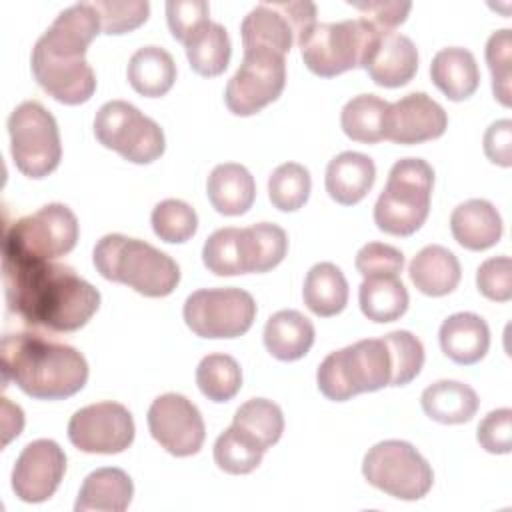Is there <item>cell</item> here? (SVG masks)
Returning a JSON list of instances; mask_svg holds the SVG:
<instances>
[{
    "label": "cell",
    "instance_id": "obj_4",
    "mask_svg": "<svg viewBox=\"0 0 512 512\" xmlns=\"http://www.w3.org/2000/svg\"><path fill=\"white\" fill-rule=\"evenodd\" d=\"M92 260L102 278L126 284L150 298L172 294L180 282V268L166 252L124 234L102 236Z\"/></svg>",
    "mask_w": 512,
    "mask_h": 512
},
{
    "label": "cell",
    "instance_id": "obj_26",
    "mask_svg": "<svg viewBox=\"0 0 512 512\" xmlns=\"http://www.w3.org/2000/svg\"><path fill=\"white\" fill-rule=\"evenodd\" d=\"M314 344V324L298 310H278L266 320L264 346L282 360L292 362L308 354Z\"/></svg>",
    "mask_w": 512,
    "mask_h": 512
},
{
    "label": "cell",
    "instance_id": "obj_22",
    "mask_svg": "<svg viewBox=\"0 0 512 512\" xmlns=\"http://www.w3.org/2000/svg\"><path fill=\"white\" fill-rule=\"evenodd\" d=\"M454 240L468 250H486L502 236V218L492 202L470 198L458 204L450 216Z\"/></svg>",
    "mask_w": 512,
    "mask_h": 512
},
{
    "label": "cell",
    "instance_id": "obj_3",
    "mask_svg": "<svg viewBox=\"0 0 512 512\" xmlns=\"http://www.w3.org/2000/svg\"><path fill=\"white\" fill-rule=\"evenodd\" d=\"M0 356L4 384L14 382L38 400L74 396L88 380V362L82 352L38 332L6 334Z\"/></svg>",
    "mask_w": 512,
    "mask_h": 512
},
{
    "label": "cell",
    "instance_id": "obj_19",
    "mask_svg": "<svg viewBox=\"0 0 512 512\" xmlns=\"http://www.w3.org/2000/svg\"><path fill=\"white\" fill-rule=\"evenodd\" d=\"M364 70L378 86H404L418 70V50L408 36L394 30H384L372 48Z\"/></svg>",
    "mask_w": 512,
    "mask_h": 512
},
{
    "label": "cell",
    "instance_id": "obj_27",
    "mask_svg": "<svg viewBox=\"0 0 512 512\" xmlns=\"http://www.w3.org/2000/svg\"><path fill=\"white\" fill-rule=\"evenodd\" d=\"M408 274L412 284L426 296L450 294L460 282V262L440 244L424 246L410 262Z\"/></svg>",
    "mask_w": 512,
    "mask_h": 512
},
{
    "label": "cell",
    "instance_id": "obj_8",
    "mask_svg": "<svg viewBox=\"0 0 512 512\" xmlns=\"http://www.w3.org/2000/svg\"><path fill=\"white\" fill-rule=\"evenodd\" d=\"M78 240L76 214L60 202L18 218L6 228L2 256L16 260H54L68 254Z\"/></svg>",
    "mask_w": 512,
    "mask_h": 512
},
{
    "label": "cell",
    "instance_id": "obj_29",
    "mask_svg": "<svg viewBox=\"0 0 512 512\" xmlns=\"http://www.w3.org/2000/svg\"><path fill=\"white\" fill-rule=\"evenodd\" d=\"M130 86L148 98L164 96L176 80V64L168 50L160 46H142L128 60Z\"/></svg>",
    "mask_w": 512,
    "mask_h": 512
},
{
    "label": "cell",
    "instance_id": "obj_16",
    "mask_svg": "<svg viewBox=\"0 0 512 512\" xmlns=\"http://www.w3.org/2000/svg\"><path fill=\"white\" fill-rule=\"evenodd\" d=\"M148 430L152 438L172 456L196 454L206 438L200 410L182 394L166 392L148 408Z\"/></svg>",
    "mask_w": 512,
    "mask_h": 512
},
{
    "label": "cell",
    "instance_id": "obj_36",
    "mask_svg": "<svg viewBox=\"0 0 512 512\" xmlns=\"http://www.w3.org/2000/svg\"><path fill=\"white\" fill-rule=\"evenodd\" d=\"M196 384L208 400L228 402L242 386L240 364L230 354H208L196 368Z\"/></svg>",
    "mask_w": 512,
    "mask_h": 512
},
{
    "label": "cell",
    "instance_id": "obj_44",
    "mask_svg": "<svg viewBox=\"0 0 512 512\" xmlns=\"http://www.w3.org/2000/svg\"><path fill=\"white\" fill-rule=\"evenodd\" d=\"M356 270L364 278H388L398 276L404 268V254L384 242H368L356 254Z\"/></svg>",
    "mask_w": 512,
    "mask_h": 512
},
{
    "label": "cell",
    "instance_id": "obj_6",
    "mask_svg": "<svg viewBox=\"0 0 512 512\" xmlns=\"http://www.w3.org/2000/svg\"><path fill=\"white\" fill-rule=\"evenodd\" d=\"M382 32L364 18L316 22L298 40V48L310 72L332 78L352 68H364Z\"/></svg>",
    "mask_w": 512,
    "mask_h": 512
},
{
    "label": "cell",
    "instance_id": "obj_24",
    "mask_svg": "<svg viewBox=\"0 0 512 512\" xmlns=\"http://www.w3.org/2000/svg\"><path fill=\"white\" fill-rule=\"evenodd\" d=\"M206 194L218 214L240 216L254 202L256 182L246 166L224 162L212 168L206 180Z\"/></svg>",
    "mask_w": 512,
    "mask_h": 512
},
{
    "label": "cell",
    "instance_id": "obj_47",
    "mask_svg": "<svg viewBox=\"0 0 512 512\" xmlns=\"http://www.w3.org/2000/svg\"><path fill=\"white\" fill-rule=\"evenodd\" d=\"M478 444L492 454H508L512 450V410L498 408L488 412L478 424Z\"/></svg>",
    "mask_w": 512,
    "mask_h": 512
},
{
    "label": "cell",
    "instance_id": "obj_15",
    "mask_svg": "<svg viewBox=\"0 0 512 512\" xmlns=\"http://www.w3.org/2000/svg\"><path fill=\"white\" fill-rule=\"evenodd\" d=\"M134 418L120 402H96L76 410L68 422L70 442L88 454H118L134 442Z\"/></svg>",
    "mask_w": 512,
    "mask_h": 512
},
{
    "label": "cell",
    "instance_id": "obj_46",
    "mask_svg": "<svg viewBox=\"0 0 512 512\" xmlns=\"http://www.w3.org/2000/svg\"><path fill=\"white\" fill-rule=\"evenodd\" d=\"M210 6L204 0H168L166 20L172 36L178 42H186L204 22H208Z\"/></svg>",
    "mask_w": 512,
    "mask_h": 512
},
{
    "label": "cell",
    "instance_id": "obj_11",
    "mask_svg": "<svg viewBox=\"0 0 512 512\" xmlns=\"http://www.w3.org/2000/svg\"><path fill=\"white\" fill-rule=\"evenodd\" d=\"M94 136L104 148L118 152L134 164H150L166 148L162 128L124 100H110L98 108Z\"/></svg>",
    "mask_w": 512,
    "mask_h": 512
},
{
    "label": "cell",
    "instance_id": "obj_9",
    "mask_svg": "<svg viewBox=\"0 0 512 512\" xmlns=\"http://www.w3.org/2000/svg\"><path fill=\"white\" fill-rule=\"evenodd\" d=\"M10 152L16 168L28 178H44L62 158L60 132L54 116L36 100L18 104L8 116Z\"/></svg>",
    "mask_w": 512,
    "mask_h": 512
},
{
    "label": "cell",
    "instance_id": "obj_31",
    "mask_svg": "<svg viewBox=\"0 0 512 512\" xmlns=\"http://www.w3.org/2000/svg\"><path fill=\"white\" fill-rule=\"evenodd\" d=\"M186 56L192 70L200 76H218L228 68L232 44L228 32L218 22H204L186 42Z\"/></svg>",
    "mask_w": 512,
    "mask_h": 512
},
{
    "label": "cell",
    "instance_id": "obj_34",
    "mask_svg": "<svg viewBox=\"0 0 512 512\" xmlns=\"http://www.w3.org/2000/svg\"><path fill=\"white\" fill-rule=\"evenodd\" d=\"M244 258L248 272H266L278 266L288 250L286 232L272 222H258L242 228Z\"/></svg>",
    "mask_w": 512,
    "mask_h": 512
},
{
    "label": "cell",
    "instance_id": "obj_39",
    "mask_svg": "<svg viewBox=\"0 0 512 512\" xmlns=\"http://www.w3.org/2000/svg\"><path fill=\"white\" fill-rule=\"evenodd\" d=\"M310 172L298 162L280 164L268 178V198L274 208L294 212L302 208L310 196Z\"/></svg>",
    "mask_w": 512,
    "mask_h": 512
},
{
    "label": "cell",
    "instance_id": "obj_43",
    "mask_svg": "<svg viewBox=\"0 0 512 512\" xmlns=\"http://www.w3.org/2000/svg\"><path fill=\"white\" fill-rule=\"evenodd\" d=\"M98 12L100 28L104 34H124L146 22L150 4L146 0H98L92 2Z\"/></svg>",
    "mask_w": 512,
    "mask_h": 512
},
{
    "label": "cell",
    "instance_id": "obj_49",
    "mask_svg": "<svg viewBox=\"0 0 512 512\" xmlns=\"http://www.w3.org/2000/svg\"><path fill=\"white\" fill-rule=\"evenodd\" d=\"M484 154L504 168L512 166V120L502 118L488 126L484 134Z\"/></svg>",
    "mask_w": 512,
    "mask_h": 512
},
{
    "label": "cell",
    "instance_id": "obj_32",
    "mask_svg": "<svg viewBox=\"0 0 512 512\" xmlns=\"http://www.w3.org/2000/svg\"><path fill=\"white\" fill-rule=\"evenodd\" d=\"M390 102L376 94H358L350 98L340 112V126L350 140L374 144L384 140Z\"/></svg>",
    "mask_w": 512,
    "mask_h": 512
},
{
    "label": "cell",
    "instance_id": "obj_33",
    "mask_svg": "<svg viewBox=\"0 0 512 512\" xmlns=\"http://www.w3.org/2000/svg\"><path fill=\"white\" fill-rule=\"evenodd\" d=\"M362 314L372 322H394L408 310V290L398 276L364 278L358 288Z\"/></svg>",
    "mask_w": 512,
    "mask_h": 512
},
{
    "label": "cell",
    "instance_id": "obj_38",
    "mask_svg": "<svg viewBox=\"0 0 512 512\" xmlns=\"http://www.w3.org/2000/svg\"><path fill=\"white\" fill-rule=\"evenodd\" d=\"M264 448L234 424L226 428L214 442V462L228 474H248L262 462Z\"/></svg>",
    "mask_w": 512,
    "mask_h": 512
},
{
    "label": "cell",
    "instance_id": "obj_42",
    "mask_svg": "<svg viewBox=\"0 0 512 512\" xmlns=\"http://www.w3.org/2000/svg\"><path fill=\"white\" fill-rule=\"evenodd\" d=\"M486 62L492 72V92L502 106H510L512 80V30L502 28L492 32L486 42Z\"/></svg>",
    "mask_w": 512,
    "mask_h": 512
},
{
    "label": "cell",
    "instance_id": "obj_2",
    "mask_svg": "<svg viewBox=\"0 0 512 512\" xmlns=\"http://www.w3.org/2000/svg\"><path fill=\"white\" fill-rule=\"evenodd\" d=\"M100 30L92 2H80L64 8L34 44V80L54 100L76 106L92 98L96 74L84 54Z\"/></svg>",
    "mask_w": 512,
    "mask_h": 512
},
{
    "label": "cell",
    "instance_id": "obj_48",
    "mask_svg": "<svg viewBox=\"0 0 512 512\" xmlns=\"http://www.w3.org/2000/svg\"><path fill=\"white\" fill-rule=\"evenodd\" d=\"M348 6L356 8L362 12V18L374 24L380 30H394L400 26L410 8L412 2L408 0H364V2H348Z\"/></svg>",
    "mask_w": 512,
    "mask_h": 512
},
{
    "label": "cell",
    "instance_id": "obj_18",
    "mask_svg": "<svg viewBox=\"0 0 512 512\" xmlns=\"http://www.w3.org/2000/svg\"><path fill=\"white\" fill-rule=\"evenodd\" d=\"M446 126L444 108L426 92H412L390 104L384 138L394 144H420L440 138Z\"/></svg>",
    "mask_w": 512,
    "mask_h": 512
},
{
    "label": "cell",
    "instance_id": "obj_23",
    "mask_svg": "<svg viewBox=\"0 0 512 512\" xmlns=\"http://www.w3.org/2000/svg\"><path fill=\"white\" fill-rule=\"evenodd\" d=\"M134 496L132 478L114 466L98 468L90 472L78 492L76 512H122L130 506Z\"/></svg>",
    "mask_w": 512,
    "mask_h": 512
},
{
    "label": "cell",
    "instance_id": "obj_37",
    "mask_svg": "<svg viewBox=\"0 0 512 512\" xmlns=\"http://www.w3.org/2000/svg\"><path fill=\"white\" fill-rule=\"evenodd\" d=\"M204 266L216 276L246 274L242 228H218L214 230L202 248Z\"/></svg>",
    "mask_w": 512,
    "mask_h": 512
},
{
    "label": "cell",
    "instance_id": "obj_35",
    "mask_svg": "<svg viewBox=\"0 0 512 512\" xmlns=\"http://www.w3.org/2000/svg\"><path fill=\"white\" fill-rule=\"evenodd\" d=\"M232 424L268 450L284 432V414L272 400L250 398L236 410Z\"/></svg>",
    "mask_w": 512,
    "mask_h": 512
},
{
    "label": "cell",
    "instance_id": "obj_25",
    "mask_svg": "<svg viewBox=\"0 0 512 512\" xmlns=\"http://www.w3.org/2000/svg\"><path fill=\"white\" fill-rule=\"evenodd\" d=\"M430 78L446 98L460 102L470 98L480 82L476 58L470 50L448 46L434 54L430 64Z\"/></svg>",
    "mask_w": 512,
    "mask_h": 512
},
{
    "label": "cell",
    "instance_id": "obj_41",
    "mask_svg": "<svg viewBox=\"0 0 512 512\" xmlns=\"http://www.w3.org/2000/svg\"><path fill=\"white\" fill-rule=\"evenodd\" d=\"M382 340L386 342L392 360L390 386H404L412 382L424 366L422 342L408 330H394L382 336Z\"/></svg>",
    "mask_w": 512,
    "mask_h": 512
},
{
    "label": "cell",
    "instance_id": "obj_5",
    "mask_svg": "<svg viewBox=\"0 0 512 512\" xmlns=\"http://www.w3.org/2000/svg\"><path fill=\"white\" fill-rule=\"evenodd\" d=\"M434 170L422 158H402L388 172L374 204L376 226L392 236L414 234L428 218Z\"/></svg>",
    "mask_w": 512,
    "mask_h": 512
},
{
    "label": "cell",
    "instance_id": "obj_40",
    "mask_svg": "<svg viewBox=\"0 0 512 512\" xmlns=\"http://www.w3.org/2000/svg\"><path fill=\"white\" fill-rule=\"evenodd\" d=\"M154 234L170 244L186 242L198 228V216L190 204L178 198H166L158 202L150 216Z\"/></svg>",
    "mask_w": 512,
    "mask_h": 512
},
{
    "label": "cell",
    "instance_id": "obj_30",
    "mask_svg": "<svg viewBox=\"0 0 512 512\" xmlns=\"http://www.w3.org/2000/svg\"><path fill=\"white\" fill-rule=\"evenodd\" d=\"M304 304L310 312L322 318H330L340 314L348 302V282L342 270L332 262L314 264L302 288Z\"/></svg>",
    "mask_w": 512,
    "mask_h": 512
},
{
    "label": "cell",
    "instance_id": "obj_14",
    "mask_svg": "<svg viewBox=\"0 0 512 512\" xmlns=\"http://www.w3.org/2000/svg\"><path fill=\"white\" fill-rule=\"evenodd\" d=\"M286 84V60L268 48H244L236 74L228 80L224 102L236 116H252L274 102Z\"/></svg>",
    "mask_w": 512,
    "mask_h": 512
},
{
    "label": "cell",
    "instance_id": "obj_1",
    "mask_svg": "<svg viewBox=\"0 0 512 512\" xmlns=\"http://www.w3.org/2000/svg\"><path fill=\"white\" fill-rule=\"evenodd\" d=\"M6 306L26 324L50 332L80 330L100 308V292L66 264L2 256Z\"/></svg>",
    "mask_w": 512,
    "mask_h": 512
},
{
    "label": "cell",
    "instance_id": "obj_20",
    "mask_svg": "<svg viewBox=\"0 0 512 512\" xmlns=\"http://www.w3.org/2000/svg\"><path fill=\"white\" fill-rule=\"evenodd\" d=\"M442 352L456 364H476L490 346V330L482 316L474 312H456L448 316L438 332Z\"/></svg>",
    "mask_w": 512,
    "mask_h": 512
},
{
    "label": "cell",
    "instance_id": "obj_10",
    "mask_svg": "<svg viewBox=\"0 0 512 512\" xmlns=\"http://www.w3.org/2000/svg\"><path fill=\"white\" fill-rule=\"evenodd\" d=\"M362 474L368 484L400 500H420L434 484L432 466L404 440L374 444L362 460Z\"/></svg>",
    "mask_w": 512,
    "mask_h": 512
},
{
    "label": "cell",
    "instance_id": "obj_28",
    "mask_svg": "<svg viewBox=\"0 0 512 512\" xmlns=\"http://www.w3.org/2000/svg\"><path fill=\"white\" fill-rule=\"evenodd\" d=\"M422 410L440 424H462L472 420L478 410V394L464 382L438 380L424 388L420 396Z\"/></svg>",
    "mask_w": 512,
    "mask_h": 512
},
{
    "label": "cell",
    "instance_id": "obj_45",
    "mask_svg": "<svg viewBox=\"0 0 512 512\" xmlns=\"http://www.w3.org/2000/svg\"><path fill=\"white\" fill-rule=\"evenodd\" d=\"M476 286L488 300L508 302L512 298V260L508 256L484 260L476 270Z\"/></svg>",
    "mask_w": 512,
    "mask_h": 512
},
{
    "label": "cell",
    "instance_id": "obj_12",
    "mask_svg": "<svg viewBox=\"0 0 512 512\" xmlns=\"http://www.w3.org/2000/svg\"><path fill=\"white\" fill-rule=\"evenodd\" d=\"M182 316L200 338H238L250 330L256 302L250 292L236 286L202 288L186 298Z\"/></svg>",
    "mask_w": 512,
    "mask_h": 512
},
{
    "label": "cell",
    "instance_id": "obj_17",
    "mask_svg": "<svg viewBox=\"0 0 512 512\" xmlns=\"http://www.w3.org/2000/svg\"><path fill=\"white\" fill-rule=\"evenodd\" d=\"M66 472L64 450L48 438L34 440L22 448L12 468V490L22 502L48 500Z\"/></svg>",
    "mask_w": 512,
    "mask_h": 512
},
{
    "label": "cell",
    "instance_id": "obj_13",
    "mask_svg": "<svg viewBox=\"0 0 512 512\" xmlns=\"http://www.w3.org/2000/svg\"><path fill=\"white\" fill-rule=\"evenodd\" d=\"M316 24V4L308 0L260 2L242 20L244 48H268L286 56L292 44Z\"/></svg>",
    "mask_w": 512,
    "mask_h": 512
},
{
    "label": "cell",
    "instance_id": "obj_21",
    "mask_svg": "<svg viewBox=\"0 0 512 512\" xmlns=\"http://www.w3.org/2000/svg\"><path fill=\"white\" fill-rule=\"evenodd\" d=\"M376 178L374 160L362 152H340L326 166V192L344 206L360 202L372 188Z\"/></svg>",
    "mask_w": 512,
    "mask_h": 512
},
{
    "label": "cell",
    "instance_id": "obj_7",
    "mask_svg": "<svg viewBox=\"0 0 512 512\" xmlns=\"http://www.w3.org/2000/svg\"><path fill=\"white\" fill-rule=\"evenodd\" d=\"M392 360L382 338L358 340L330 352L316 370L318 390L334 402L390 386Z\"/></svg>",
    "mask_w": 512,
    "mask_h": 512
}]
</instances>
